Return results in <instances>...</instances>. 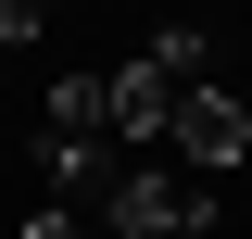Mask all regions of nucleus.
<instances>
[{
    "mask_svg": "<svg viewBox=\"0 0 252 239\" xmlns=\"http://www.w3.org/2000/svg\"><path fill=\"white\" fill-rule=\"evenodd\" d=\"M189 214H202V177H164V164H114V189H101V227L114 239H177Z\"/></svg>",
    "mask_w": 252,
    "mask_h": 239,
    "instance_id": "1",
    "label": "nucleus"
},
{
    "mask_svg": "<svg viewBox=\"0 0 252 239\" xmlns=\"http://www.w3.org/2000/svg\"><path fill=\"white\" fill-rule=\"evenodd\" d=\"M164 151H177L189 177L215 189L227 164H240V151H252V114H240V101H227V89H189V101H177V126H164Z\"/></svg>",
    "mask_w": 252,
    "mask_h": 239,
    "instance_id": "2",
    "label": "nucleus"
},
{
    "mask_svg": "<svg viewBox=\"0 0 252 239\" xmlns=\"http://www.w3.org/2000/svg\"><path fill=\"white\" fill-rule=\"evenodd\" d=\"M164 126H177V76H164L152 51L114 63V151H164Z\"/></svg>",
    "mask_w": 252,
    "mask_h": 239,
    "instance_id": "3",
    "label": "nucleus"
},
{
    "mask_svg": "<svg viewBox=\"0 0 252 239\" xmlns=\"http://www.w3.org/2000/svg\"><path fill=\"white\" fill-rule=\"evenodd\" d=\"M38 177H51L63 202H76V189L101 202V189H114V139H51V126H38Z\"/></svg>",
    "mask_w": 252,
    "mask_h": 239,
    "instance_id": "4",
    "label": "nucleus"
},
{
    "mask_svg": "<svg viewBox=\"0 0 252 239\" xmlns=\"http://www.w3.org/2000/svg\"><path fill=\"white\" fill-rule=\"evenodd\" d=\"M51 139H114V76H51Z\"/></svg>",
    "mask_w": 252,
    "mask_h": 239,
    "instance_id": "5",
    "label": "nucleus"
},
{
    "mask_svg": "<svg viewBox=\"0 0 252 239\" xmlns=\"http://www.w3.org/2000/svg\"><path fill=\"white\" fill-rule=\"evenodd\" d=\"M152 63L177 76V101H189V89H215V76H202V63H215V38H202V26H164V38H152Z\"/></svg>",
    "mask_w": 252,
    "mask_h": 239,
    "instance_id": "6",
    "label": "nucleus"
},
{
    "mask_svg": "<svg viewBox=\"0 0 252 239\" xmlns=\"http://www.w3.org/2000/svg\"><path fill=\"white\" fill-rule=\"evenodd\" d=\"M51 38V0H0V51H38Z\"/></svg>",
    "mask_w": 252,
    "mask_h": 239,
    "instance_id": "7",
    "label": "nucleus"
},
{
    "mask_svg": "<svg viewBox=\"0 0 252 239\" xmlns=\"http://www.w3.org/2000/svg\"><path fill=\"white\" fill-rule=\"evenodd\" d=\"M26 239H76V202H38V214H26Z\"/></svg>",
    "mask_w": 252,
    "mask_h": 239,
    "instance_id": "8",
    "label": "nucleus"
},
{
    "mask_svg": "<svg viewBox=\"0 0 252 239\" xmlns=\"http://www.w3.org/2000/svg\"><path fill=\"white\" fill-rule=\"evenodd\" d=\"M177 239H215V189H202V214H189V227H177Z\"/></svg>",
    "mask_w": 252,
    "mask_h": 239,
    "instance_id": "9",
    "label": "nucleus"
}]
</instances>
